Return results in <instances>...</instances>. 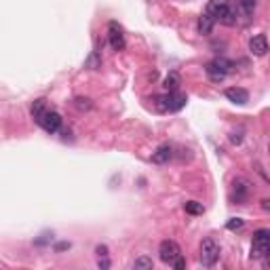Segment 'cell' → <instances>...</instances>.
I'll return each mask as SVG.
<instances>
[{
    "label": "cell",
    "instance_id": "9c48e42d",
    "mask_svg": "<svg viewBox=\"0 0 270 270\" xmlns=\"http://www.w3.org/2000/svg\"><path fill=\"white\" fill-rule=\"evenodd\" d=\"M249 192H251V186H249V181L245 180V178H236L232 181V201L236 205H245Z\"/></svg>",
    "mask_w": 270,
    "mask_h": 270
},
{
    "label": "cell",
    "instance_id": "3957f363",
    "mask_svg": "<svg viewBox=\"0 0 270 270\" xmlns=\"http://www.w3.org/2000/svg\"><path fill=\"white\" fill-rule=\"evenodd\" d=\"M158 110H163V112H180L181 108L186 106L188 97L184 93L180 91H167L165 95H158V97H154Z\"/></svg>",
    "mask_w": 270,
    "mask_h": 270
},
{
    "label": "cell",
    "instance_id": "7402d4cb",
    "mask_svg": "<svg viewBox=\"0 0 270 270\" xmlns=\"http://www.w3.org/2000/svg\"><path fill=\"white\" fill-rule=\"evenodd\" d=\"M95 251H97L99 258L101 256H108V247H106V245H97V249H95Z\"/></svg>",
    "mask_w": 270,
    "mask_h": 270
},
{
    "label": "cell",
    "instance_id": "277c9868",
    "mask_svg": "<svg viewBox=\"0 0 270 270\" xmlns=\"http://www.w3.org/2000/svg\"><path fill=\"white\" fill-rule=\"evenodd\" d=\"M220 243L216 239H211V236H207V239H203L201 241V249H198V260H201V264L205 268H211V266H216L218 264V260H220Z\"/></svg>",
    "mask_w": 270,
    "mask_h": 270
},
{
    "label": "cell",
    "instance_id": "7a4b0ae2",
    "mask_svg": "<svg viewBox=\"0 0 270 270\" xmlns=\"http://www.w3.org/2000/svg\"><path fill=\"white\" fill-rule=\"evenodd\" d=\"M205 13H207L213 21H222V23H226V26H234L236 23V11L228 0H209Z\"/></svg>",
    "mask_w": 270,
    "mask_h": 270
},
{
    "label": "cell",
    "instance_id": "7c38bea8",
    "mask_svg": "<svg viewBox=\"0 0 270 270\" xmlns=\"http://www.w3.org/2000/svg\"><path fill=\"white\" fill-rule=\"evenodd\" d=\"M171 156H173V148H171L169 144H163V146H158L154 152H152V163L165 165V163L171 161Z\"/></svg>",
    "mask_w": 270,
    "mask_h": 270
},
{
    "label": "cell",
    "instance_id": "52a82bcc",
    "mask_svg": "<svg viewBox=\"0 0 270 270\" xmlns=\"http://www.w3.org/2000/svg\"><path fill=\"white\" fill-rule=\"evenodd\" d=\"M180 256H181V249L176 241H171V239L161 241V245H158V258H161V262L171 266Z\"/></svg>",
    "mask_w": 270,
    "mask_h": 270
},
{
    "label": "cell",
    "instance_id": "4fadbf2b",
    "mask_svg": "<svg viewBox=\"0 0 270 270\" xmlns=\"http://www.w3.org/2000/svg\"><path fill=\"white\" fill-rule=\"evenodd\" d=\"M213 26H216V21H213L207 13L201 15L198 17V23H196V28H198V34H203V36H209L211 32H213Z\"/></svg>",
    "mask_w": 270,
    "mask_h": 270
},
{
    "label": "cell",
    "instance_id": "d6986e66",
    "mask_svg": "<svg viewBox=\"0 0 270 270\" xmlns=\"http://www.w3.org/2000/svg\"><path fill=\"white\" fill-rule=\"evenodd\" d=\"M74 106H76L78 110H91V108H93L91 99H87V97H76V99H74Z\"/></svg>",
    "mask_w": 270,
    "mask_h": 270
},
{
    "label": "cell",
    "instance_id": "9a60e30c",
    "mask_svg": "<svg viewBox=\"0 0 270 270\" xmlns=\"http://www.w3.org/2000/svg\"><path fill=\"white\" fill-rule=\"evenodd\" d=\"M241 6V11L245 13V17H253V13L258 9V0H236Z\"/></svg>",
    "mask_w": 270,
    "mask_h": 270
},
{
    "label": "cell",
    "instance_id": "6da1fadb",
    "mask_svg": "<svg viewBox=\"0 0 270 270\" xmlns=\"http://www.w3.org/2000/svg\"><path fill=\"white\" fill-rule=\"evenodd\" d=\"M30 112H32V118L36 121V125L41 127L43 131L49 133V135L57 133L61 129L63 118H61V114L57 112V110H53V108L46 106V99H36L34 104H32V108H30Z\"/></svg>",
    "mask_w": 270,
    "mask_h": 270
},
{
    "label": "cell",
    "instance_id": "ffe728a7",
    "mask_svg": "<svg viewBox=\"0 0 270 270\" xmlns=\"http://www.w3.org/2000/svg\"><path fill=\"white\" fill-rule=\"evenodd\" d=\"M171 266L176 268V270H184V268H186V258H184V253H181V256H180L176 262H173Z\"/></svg>",
    "mask_w": 270,
    "mask_h": 270
},
{
    "label": "cell",
    "instance_id": "603a6c76",
    "mask_svg": "<svg viewBox=\"0 0 270 270\" xmlns=\"http://www.w3.org/2000/svg\"><path fill=\"white\" fill-rule=\"evenodd\" d=\"M63 249H70V243H59L57 247H55V251H63Z\"/></svg>",
    "mask_w": 270,
    "mask_h": 270
},
{
    "label": "cell",
    "instance_id": "5bb4252c",
    "mask_svg": "<svg viewBox=\"0 0 270 270\" xmlns=\"http://www.w3.org/2000/svg\"><path fill=\"white\" fill-rule=\"evenodd\" d=\"M180 85H181V76L178 72H169V74L165 76V81H163L165 91H178Z\"/></svg>",
    "mask_w": 270,
    "mask_h": 270
},
{
    "label": "cell",
    "instance_id": "ac0fdd59",
    "mask_svg": "<svg viewBox=\"0 0 270 270\" xmlns=\"http://www.w3.org/2000/svg\"><path fill=\"white\" fill-rule=\"evenodd\" d=\"M243 226H245V220H241V218H232L226 224V228L230 230V232H236V230H241Z\"/></svg>",
    "mask_w": 270,
    "mask_h": 270
},
{
    "label": "cell",
    "instance_id": "e0dca14e",
    "mask_svg": "<svg viewBox=\"0 0 270 270\" xmlns=\"http://www.w3.org/2000/svg\"><path fill=\"white\" fill-rule=\"evenodd\" d=\"M152 266H154V260L148 258V256H139L137 260L133 262V268H135V270H150Z\"/></svg>",
    "mask_w": 270,
    "mask_h": 270
},
{
    "label": "cell",
    "instance_id": "30bf717a",
    "mask_svg": "<svg viewBox=\"0 0 270 270\" xmlns=\"http://www.w3.org/2000/svg\"><path fill=\"white\" fill-rule=\"evenodd\" d=\"M249 51H251V55H256V57H264V55L268 53V38H266V34L251 36Z\"/></svg>",
    "mask_w": 270,
    "mask_h": 270
},
{
    "label": "cell",
    "instance_id": "5b68a950",
    "mask_svg": "<svg viewBox=\"0 0 270 270\" xmlns=\"http://www.w3.org/2000/svg\"><path fill=\"white\" fill-rule=\"evenodd\" d=\"M270 253V230L260 228L253 232L251 241V260H266Z\"/></svg>",
    "mask_w": 270,
    "mask_h": 270
},
{
    "label": "cell",
    "instance_id": "8fae6325",
    "mask_svg": "<svg viewBox=\"0 0 270 270\" xmlns=\"http://www.w3.org/2000/svg\"><path fill=\"white\" fill-rule=\"evenodd\" d=\"M224 95H226V99H230L232 104H239V106H245L249 101V91L243 89V87H228Z\"/></svg>",
    "mask_w": 270,
    "mask_h": 270
},
{
    "label": "cell",
    "instance_id": "ba28073f",
    "mask_svg": "<svg viewBox=\"0 0 270 270\" xmlns=\"http://www.w3.org/2000/svg\"><path fill=\"white\" fill-rule=\"evenodd\" d=\"M108 43L112 46V51H123L125 49V32L118 21H110L108 23Z\"/></svg>",
    "mask_w": 270,
    "mask_h": 270
},
{
    "label": "cell",
    "instance_id": "8992f818",
    "mask_svg": "<svg viewBox=\"0 0 270 270\" xmlns=\"http://www.w3.org/2000/svg\"><path fill=\"white\" fill-rule=\"evenodd\" d=\"M230 70H232V61H228L224 57H216L205 66V72H207L211 83H222L230 74Z\"/></svg>",
    "mask_w": 270,
    "mask_h": 270
},
{
    "label": "cell",
    "instance_id": "44dd1931",
    "mask_svg": "<svg viewBox=\"0 0 270 270\" xmlns=\"http://www.w3.org/2000/svg\"><path fill=\"white\" fill-rule=\"evenodd\" d=\"M97 266H99L101 270H106V268H110V260H108V256H101V258L97 260Z\"/></svg>",
    "mask_w": 270,
    "mask_h": 270
},
{
    "label": "cell",
    "instance_id": "2e32d148",
    "mask_svg": "<svg viewBox=\"0 0 270 270\" xmlns=\"http://www.w3.org/2000/svg\"><path fill=\"white\" fill-rule=\"evenodd\" d=\"M184 209H186V213H190V216H203L205 213L203 203H198V201H186Z\"/></svg>",
    "mask_w": 270,
    "mask_h": 270
}]
</instances>
